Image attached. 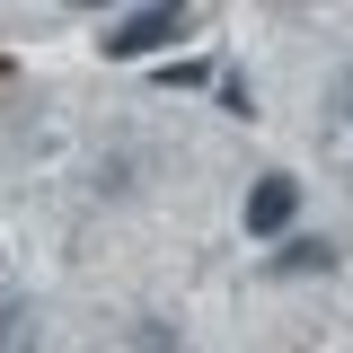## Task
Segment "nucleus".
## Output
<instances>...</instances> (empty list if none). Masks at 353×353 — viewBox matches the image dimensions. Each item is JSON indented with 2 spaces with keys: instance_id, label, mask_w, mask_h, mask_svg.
Returning <instances> with one entry per match:
<instances>
[{
  "instance_id": "obj_1",
  "label": "nucleus",
  "mask_w": 353,
  "mask_h": 353,
  "mask_svg": "<svg viewBox=\"0 0 353 353\" xmlns=\"http://www.w3.org/2000/svg\"><path fill=\"white\" fill-rule=\"evenodd\" d=\"M185 27H194L185 9H124V18H115V27H106L97 44H106V62H141V53H159V44H176Z\"/></svg>"
},
{
  "instance_id": "obj_2",
  "label": "nucleus",
  "mask_w": 353,
  "mask_h": 353,
  "mask_svg": "<svg viewBox=\"0 0 353 353\" xmlns=\"http://www.w3.org/2000/svg\"><path fill=\"white\" fill-rule=\"evenodd\" d=\"M301 212V176H256L248 185V239H283Z\"/></svg>"
},
{
  "instance_id": "obj_5",
  "label": "nucleus",
  "mask_w": 353,
  "mask_h": 353,
  "mask_svg": "<svg viewBox=\"0 0 353 353\" xmlns=\"http://www.w3.org/2000/svg\"><path fill=\"white\" fill-rule=\"evenodd\" d=\"M336 115H353V71H345V88H336Z\"/></svg>"
},
{
  "instance_id": "obj_3",
  "label": "nucleus",
  "mask_w": 353,
  "mask_h": 353,
  "mask_svg": "<svg viewBox=\"0 0 353 353\" xmlns=\"http://www.w3.org/2000/svg\"><path fill=\"white\" fill-rule=\"evenodd\" d=\"M327 265H336V248H327V239H292V248L274 256V274H327Z\"/></svg>"
},
{
  "instance_id": "obj_4",
  "label": "nucleus",
  "mask_w": 353,
  "mask_h": 353,
  "mask_svg": "<svg viewBox=\"0 0 353 353\" xmlns=\"http://www.w3.org/2000/svg\"><path fill=\"white\" fill-rule=\"evenodd\" d=\"M132 345H141V353H185V345L168 336V318H141V327H132Z\"/></svg>"
}]
</instances>
